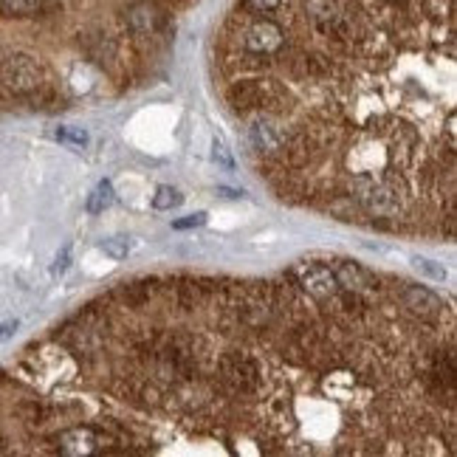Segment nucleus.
<instances>
[{
  "instance_id": "1",
  "label": "nucleus",
  "mask_w": 457,
  "mask_h": 457,
  "mask_svg": "<svg viewBox=\"0 0 457 457\" xmlns=\"http://www.w3.org/2000/svg\"><path fill=\"white\" fill-rule=\"evenodd\" d=\"M217 372L223 384L238 396H254L260 390V367L246 353H226L217 361Z\"/></svg>"
},
{
  "instance_id": "2",
  "label": "nucleus",
  "mask_w": 457,
  "mask_h": 457,
  "mask_svg": "<svg viewBox=\"0 0 457 457\" xmlns=\"http://www.w3.org/2000/svg\"><path fill=\"white\" fill-rule=\"evenodd\" d=\"M293 280L296 285L311 293L314 299H333L339 293V282H336V274L331 271V266H322V263H296L293 266Z\"/></svg>"
},
{
  "instance_id": "3",
  "label": "nucleus",
  "mask_w": 457,
  "mask_h": 457,
  "mask_svg": "<svg viewBox=\"0 0 457 457\" xmlns=\"http://www.w3.org/2000/svg\"><path fill=\"white\" fill-rule=\"evenodd\" d=\"M0 80L17 94H31L40 88L43 73H40V65L29 54H12L0 65Z\"/></svg>"
},
{
  "instance_id": "4",
  "label": "nucleus",
  "mask_w": 457,
  "mask_h": 457,
  "mask_svg": "<svg viewBox=\"0 0 457 457\" xmlns=\"http://www.w3.org/2000/svg\"><path fill=\"white\" fill-rule=\"evenodd\" d=\"M356 192H358V201L375 212V215H396L401 209V201H398V189L384 184V181H370V178H358L356 181Z\"/></svg>"
},
{
  "instance_id": "5",
  "label": "nucleus",
  "mask_w": 457,
  "mask_h": 457,
  "mask_svg": "<svg viewBox=\"0 0 457 457\" xmlns=\"http://www.w3.org/2000/svg\"><path fill=\"white\" fill-rule=\"evenodd\" d=\"M57 451L68 457H82V454H99L102 451V435L91 426H73L57 435Z\"/></svg>"
},
{
  "instance_id": "6",
  "label": "nucleus",
  "mask_w": 457,
  "mask_h": 457,
  "mask_svg": "<svg viewBox=\"0 0 457 457\" xmlns=\"http://www.w3.org/2000/svg\"><path fill=\"white\" fill-rule=\"evenodd\" d=\"M226 99L235 110H254V108L268 105L274 99V94H271V85L263 80H240L228 88Z\"/></svg>"
},
{
  "instance_id": "7",
  "label": "nucleus",
  "mask_w": 457,
  "mask_h": 457,
  "mask_svg": "<svg viewBox=\"0 0 457 457\" xmlns=\"http://www.w3.org/2000/svg\"><path fill=\"white\" fill-rule=\"evenodd\" d=\"M282 43H285V34H282V29H280L277 23H271V20H257V23H252L249 31H246V48H249L252 54H260V57L277 54V51L282 48Z\"/></svg>"
},
{
  "instance_id": "8",
  "label": "nucleus",
  "mask_w": 457,
  "mask_h": 457,
  "mask_svg": "<svg viewBox=\"0 0 457 457\" xmlns=\"http://www.w3.org/2000/svg\"><path fill=\"white\" fill-rule=\"evenodd\" d=\"M401 299H404V305L412 311V314H418V317H423V319H435V317H440L443 314V299L435 293V291H429L426 285H412V282H404V288H401Z\"/></svg>"
},
{
  "instance_id": "9",
  "label": "nucleus",
  "mask_w": 457,
  "mask_h": 457,
  "mask_svg": "<svg viewBox=\"0 0 457 457\" xmlns=\"http://www.w3.org/2000/svg\"><path fill=\"white\" fill-rule=\"evenodd\" d=\"M333 274H336V282H339L342 291H353V293H361L364 296V293H372L378 288V280L367 268H361L358 263H353V260H339L336 268H333Z\"/></svg>"
},
{
  "instance_id": "10",
  "label": "nucleus",
  "mask_w": 457,
  "mask_h": 457,
  "mask_svg": "<svg viewBox=\"0 0 457 457\" xmlns=\"http://www.w3.org/2000/svg\"><path fill=\"white\" fill-rule=\"evenodd\" d=\"M130 31L136 34H150V31H156L159 29V12L156 6H150V3H133L124 15Z\"/></svg>"
},
{
  "instance_id": "11",
  "label": "nucleus",
  "mask_w": 457,
  "mask_h": 457,
  "mask_svg": "<svg viewBox=\"0 0 457 457\" xmlns=\"http://www.w3.org/2000/svg\"><path fill=\"white\" fill-rule=\"evenodd\" d=\"M152 293H156V282L152 280H136V282L122 285V299L127 308H141V305L152 299Z\"/></svg>"
},
{
  "instance_id": "12",
  "label": "nucleus",
  "mask_w": 457,
  "mask_h": 457,
  "mask_svg": "<svg viewBox=\"0 0 457 457\" xmlns=\"http://www.w3.org/2000/svg\"><path fill=\"white\" fill-rule=\"evenodd\" d=\"M285 156H288L291 167H308V161H311V156H314V141H311L308 136H305V133L288 138V144H285Z\"/></svg>"
},
{
  "instance_id": "13",
  "label": "nucleus",
  "mask_w": 457,
  "mask_h": 457,
  "mask_svg": "<svg viewBox=\"0 0 457 457\" xmlns=\"http://www.w3.org/2000/svg\"><path fill=\"white\" fill-rule=\"evenodd\" d=\"M51 0H0V12L12 17H31L48 9Z\"/></svg>"
},
{
  "instance_id": "14",
  "label": "nucleus",
  "mask_w": 457,
  "mask_h": 457,
  "mask_svg": "<svg viewBox=\"0 0 457 457\" xmlns=\"http://www.w3.org/2000/svg\"><path fill=\"white\" fill-rule=\"evenodd\" d=\"M252 141H254V147L263 150V152H277V150L282 147V138H280V136L274 133V127L266 124V122H254V124H252Z\"/></svg>"
},
{
  "instance_id": "15",
  "label": "nucleus",
  "mask_w": 457,
  "mask_h": 457,
  "mask_svg": "<svg viewBox=\"0 0 457 457\" xmlns=\"http://www.w3.org/2000/svg\"><path fill=\"white\" fill-rule=\"evenodd\" d=\"M432 378L437 381L440 390H454V356L451 353H443L435 358L432 364Z\"/></svg>"
},
{
  "instance_id": "16",
  "label": "nucleus",
  "mask_w": 457,
  "mask_h": 457,
  "mask_svg": "<svg viewBox=\"0 0 457 457\" xmlns=\"http://www.w3.org/2000/svg\"><path fill=\"white\" fill-rule=\"evenodd\" d=\"M54 136H57L59 144L73 147V150H82V147H88V141H91L88 130H85V127H76V124H62V127H57Z\"/></svg>"
},
{
  "instance_id": "17",
  "label": "nucleus",
  "mask_w": 457,
  "mask_h": 457,
  "mask_svg": "<svg viewBox=\"0 0 457 457\" xmlns=\"http://www.w3.org/2000/svg\"><path fill=\"white\" fill-rule=\"evenodd\" d=\"M110 203H113V184H110V181H99L96 189H94L91 198H88V212H91V215H102Z\"/></svg>"
},
{
  "instance_id": "18",
  "label": "nucleus",
  "mask_w": 457,
  "mask_h": 457,
  "mask_svg": "<svg viewBox=\"0 0 457 457\" xmlns=\"http://www.w3.org/2000/svg\"><path fill=\"white\" fill-rule=\"evenodd\" d=\"M178 302H181L184 311H195L198 308V305H201V285H198V280H181Z\"/></svg>"
},
{
  "instance_id": "19",
  "label": "nucleus",
  "mask_w": 457,
  "mask_h": 457,
  "mask_svg": "<svg viewBox=\"0 0 457 457\" xmlns=\"http://www.w3.org/2000/svg\"><path fill=\"white\" fill-rule=\"evenodd\" d=\"M181 201H184V195L175 187H159L156 195H152V206H156L159 212L175 209V206H181Z\"/></svg>"
},
{
  "instance_id": "20",
  "label": "nucleus",
  "mask_w": 457,
  "mask_h": 457,
  "mask_svg": "<svg viewBox=\"0 0 457 457\" xmlns=\"http://www.w3.org/2000/svg\"><path fill=\"white\" fill-rule=\"evenodd\" d=\"M412 266L415 271H421L423 277H432V280H446V268L429 257H412Z\"/></svg>"
},
{
  "instance_id": "21",
  "label": "nucleus",
  "mask_w": 457,
  "mask_h": 457,
  "mask_svg": "<svg viewBox=\"0 0 457 457\" xmlns=\"http://www.w3.org/2000/svg\"><path fill=\"white\" fill-rule=\"evenodd\" d=\"M102 252H105L108 257H113V260H124L127 252H130V243H127V238L116 235V238H108V240L102 243Z\"/></svg>"
},
{
  "instance_id": "22",
  "label": "nucleus",
  "mask_w": 457,
  "mask_h": 457,
  "mask_svg": "<svg viewBox=\"0 0 457 457\" xmlns=\"http://www.w3.org/2000/svg\"><path fill=\"white\" fill-rule=\"evenodd\" d=\"M206 220H209L206 212H195V215H187V217H181V220H173V228L184 232V228H198V226H203Z\"/></svg>"
},
{
  "instance_id": "23",
  "label": "nucleus",
  "mask_w": 457,
  "mask_h": 457,
  "mask_svg": "<svg viewBox=\"0 0 457 457\" xmlns=\"http://www.w3.org/2000/svg\"><path fill=\"white\" fill-rule=\"evenodd\" d=\"M212 147H215V159L226 167V170H232L235 167V159H232V152H228V147H226V141L217 136L215 141H212Z\"/></svg>"
},
{
  "instance_id": "24",
  "label": "nucleus",
  "mask_w": 457,
  "mask_h": 457,
  "mask_svg": "<svg viewBox=\"0 0 457 457\" xmlns=\"http://www.w3.org/2000/svg\"><path fill=\"white\" fill-rule=\"evenodd\" d=\"M246 6L260 12V15H274L282 6V0H246Z\"/></svg>"
},
{
  "instance_id": "25",
  "label": "nucleus",
  "mask_w": 457,
  "mask_h": 457,
  "mask_svg": "<svg viewBox=\"0 0 457 457\" xmlns=\"http://www.w3.org/2000/svg\"><path fill=\"white\" fill-rule=\"evenodd\" d=\"M68 257H71V249L65 246V249H62V254L57 257V263L51 266V274H62V271L68 268Z\"/></svg>"
},
{
  "instance_id": "26",
  "label": "nucleus",
  "mask_w": 457,
  "mask_h": 457,
  "mask_svg": "<svg viewBox=\"0 0 457 457\" xmlns=\"http://www.w3.org/2000/svg\"><path fill=\"white\" fill-rule=\"evenodd\" d=\"M17 328V322H9V325H0V339H3V336H9L12 331Z\"/></svg>"
},
{
  "instance_id": "27",
  "label": "nucleus",
  "mask_w": 457,
  "mask_h": 457,
  "mask_svg": "<svg viewBox=\"0 0 457 457\" xmlns=\"http://www.w3.org/2000/svg\"><path fill=\"white\" fill-rule=\"evenodd\" d=\"M446 130H449V138H451V144H454V113L449 116V127H446Z\"/></svg>"
},
{
  "instance_id": "28",
  "label": "nucleus",
  "mask_w": 457,
  "mask_h": 457,
  "mask_svg": "<svg viewBox=\"0 0 457 457\" xmlns=\"http://www.w3.org/2000/svg\"><path fill=\"white\" fill-rule=\"evenodd\" d=\"M217 192H220V195H226V198H240V195H243V192H232V189H223V187H220Z\"/></svg>"
},
{
  "instance_id": "29",
  "label": "nucleus",
  "mask_w": 457,
  "mask_h": 457,
  "mask_svg": "<svg viewBox=\"0 0 457 457\" xmlns=\"http://www.w3.org/2000/svg\"><path fill=\"white\" fill-rule=\"evenodd\" d=\"M384 3H398V0H384Z\"/></svg>"
}]
</instances>
